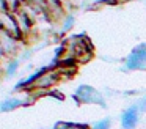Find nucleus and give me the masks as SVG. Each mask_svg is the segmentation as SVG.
I'll list each match as a JSON object with an SVG mask.
<instances>
[{"instance_id": "f257e3e1", "label": "nucleus", "mask_w": 146, "mask_h": 129, "mask_svg": "<svg viewBox=\"0 0 146 129\" xmlns=\"http://www.w3.org/2000/svg\"><path fill=\"white\" fill-rule=\"evenodd\" d=\"M72 98H74V101L79 102V104H98V106H102V107L105 106L104 96H102L94 87H91V85H88V84L79 85V87L76 88V91H74Z\"/></svg>"}, {"instance_id": "f03ea898", "label": "nucleus", "mask_w": 146, "mask_h": 129, "mask_svg": "<svg viewBox=\"0 0 146 129\" xmlns=\"http://www.w3.org/2000/svg\"><path fill=\"white\" fill-rule=\"evenodd\" d=\"M126 68L129 71L146 69V43L135 46L126 58Z\"/></svg>"}, {"instance_id": "7ed1b4c3", "label": "nucleus", "mask_w": 146, "mask_h": 129, "mask_svg": "<svg viewBox=\"0 0 146 129\" xmlns=\"http://www.w3.org/2000/svg\"><path fill=\"white\" fill-rule=\"evenodd\" d=\"M140 121V109L135 106H129L121 113V128L123 129H135Z\"/></svg>"}, {"instance_id": "20e7f679", "label": "nucleus", "mask_w": 146, "mask_h": 129, "mask_svg": "<svg viewBox=\"0 0 146 129\" xmlns=\"http://www.w3.org/2000/svg\"><path fill=\"white\" fill-rule=\"evenodd\" d=\"M24 102L25 101L21 99V98H8V99L0 102V112H13L17 107L24 106Z\"/></svg>"}, {"instance_id": "39448f33", "label": "nucleus", "mask_w": 146, "mask_h": 129, "mask_svg": "<svg viewBox=\"0 0 146 129\" xmlns=\"http://www.w3.org/2000/svg\"><path fill=\"white\" fill-rule=\"evenodd\" d=\"M91 126L86 123H76V121H57L54 129H90Z\"/></svg>"}, {"instance_id": "423d86ee", "label": "nucleus", "mask_w": 146, "mask_h": 129, "mask_svg": "<svg viewBox=\"0 0 146 129\" xmlns=\"http://www.w3.org/2000/svg\"><path fill=\"white\" fill-rule=\"evenodd\" d=\"M110 126H111L110 118H102V120H99V121H96L90 129H110Z\"/></svg>"}, {"instance_id": "0eeeda50", "label": "nucleus", "mask_w": 146, "mask_h": 129, "mask_svg": "<svg viewBox=\"0 0 146 129\" xmlns=\"http://www.w3.org/2000/svg\"><path fill=\"white\" fill-rule=\"evenodd\" d=\"M17 68H19V61H17V60H11V61L8 63V66H7V74L13 76L14 72L17 71Z\"/></svg>"}, {"instance_id": "6e6552de", "label": "nucleus", "mask_w": 146, "mask_h": 129, "mask_svg": "<svg viewBox=\"0 0 146 129\" xmlns=\"http://www.w3.org/2000/svg\"><path fill=\"white\" fill-rule=\"evenodd\" d=\"M137 107L140 109V112H146V96L141 98V99H138V102H137Z\"/></svg>"}, {"instance_id": "1a4fd4ad", "label": "nucleus", "mask_w": 146, "mask_h": 129, "mask_svg": "<svg viewBox=\"0 0 146 129\" xmlns=\"http://www.w3.org/2000/svg\"><path fill=\"white\" fill-rule=\"evenodd\" d=\"M98 2H99V3H104V2H105V0H98Z\"/></svg>"}]
</instances>
